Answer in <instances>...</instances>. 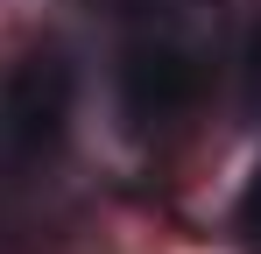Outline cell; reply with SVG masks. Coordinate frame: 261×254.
I'll return each instance as SVG.
<instances>
[{"mask_svg":"<svg viewBox=\"0 0 261 254\" xmlns=\"http://www.w3.org/2000/svg\"><path fill=\"white\" fill-rule=\"evenodd\" d=\"M120 99L141 127H163V120H184L198 99H205V64L176 42H141L127 49L120 64Z\"/></svg>","mask_w":261,"mask_h":254,"instance_id":"cell-1","label":"cell"},{"mask_svg":"<svg viewBox=\"0 0 261 254\" xmlns=\"http://www.w3.org/2000/svg\"><path fill=\"white\" fill-rule=\"evenodd\" d=\"M71 120V71L64 57H21L0 85V134L14 148H49Z\"/></svg>","mask_w":261,"mask_h":254,"instance_id":"cell-2","label":"cell"},{"mask_svg":"<svg viewBox=\"0 0 261 254\" xmlns=\"http://www.w3.org/2000/svg\"><path fill=\"white\" fill-rule=\"evenodd\" d=\"M233 226H240V240L261 254V169L247 176V191H240V212H233Z\"/></svg>","mask_w":261,"mask_h":254,"instance_id":"cell-3","label":"cell"}]
</instances>
